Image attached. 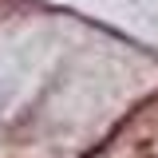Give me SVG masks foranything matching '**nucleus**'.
<instances>
[]
</instances>
